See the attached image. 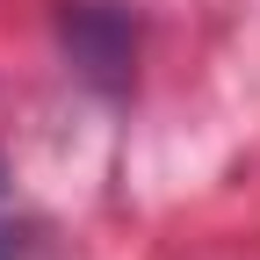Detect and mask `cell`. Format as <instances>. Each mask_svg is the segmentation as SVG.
<instances>
[{
    "mask_svg": "<svg viewBox=\"0 0 260 260\" xmlns=\"http://www.w3.org/2000/svg\"><path fill=\"white\" fill-rule=\"evenodd\" d=\"M65 44H73L80 73H87L94 87H123V65H130L138 29H130V15H123V8L80 0V8H65Z\"/></svg>",
    "mask_w": 260,
    "mask_h": 260,
    "instance_id": "cell-1",
    "label": "cell"
},
{
    "mask_svg": "<svg viewBox=\"0 0 260 260\" xmlns=\"http://www.w3.org/2000/svg\"><path fill=\"white\" fill-rule=\"evenodd\" d=\"M0 260H44V232L37 224H0Z\"/></svg>",
    "mask_w": 260,
    "mask_h": 260,
    "instance_id": "cell-2",
    "label": "cell"
}]
</instances>
